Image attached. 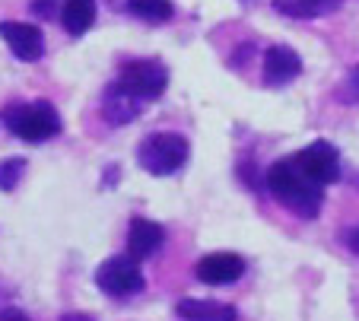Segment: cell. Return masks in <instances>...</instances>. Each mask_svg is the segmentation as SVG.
<instances>
[{"label":"cell","mask_w":359,"mask_h":321,"mask_svg":"<svg viewBox=\"0 0 359 321\" xmlns=\"http://www.w3.org/2000/svg\"><path fill=\"white\" fill-rule=\"evenodd\" d=\"M264 188L271 191L273 200L292 210L296 217L315 219L325 207V185H318L315 178H309L292 156L277 159L264 175Z\"/></svg>","instance_id":"6da1fadb"},{"label":"cell","mask_w":359,"mask_h":321,"mask_svg":"<svg viewBox=\"0 0 359 321\" xmlns=\"http://www.w3.org/2000/svg\"><path fill=\"white\" fill-rule=\"evenodd\" d=\"M0 124L26 144H45L51 137L61 134V115L51 102H13L0 111Z\"/></svg>","instance_id":"7a4b0ae2"},{"label":"cell","mask_w":359,"mask_h":321,"mask_svg":"<svg viewBox=\"0 0 359 321\" xmlns=\"http://www.w3.org/2000/svg\"><path fill=\"white\" fill-rule=\"evenodd\" d=\"M188 140L175 130H159V134H149L140 140L137 146V163H140L143 172L149 175H172L178 172L184 163H188Z\"/></svg>","instance_id":"3957f363"},{"label":"cell","mask_w":359,"mask_h":321,"mask_svg":"<svg viewBox=\"0 0 359 321\" xmlns=\"http://www.w3.org/2000/svg\"><path fill=\"white\" fill-rule=\"evenodd\" d=\"M118 86L124 93H130L140 102H149V99H159L169 86V70H165L163 61H153V57H140V61H128L118 74Z\"/></svg>","instance_id":"277c9868"},{"label":"cell","mask_w":359,"mask_h":321,"mask_svg":"<svg viewBox=\"0 0 359 321\" xmlns=\"http://www.w3.org/2000/svg\"><path fill=\"white\" fill-rule=\"evenodd\" d=\"M95 287H99L102 293L115 296V299H128V296H137L147 287V277H143L137 258H130V254H115V258L99 264V271H95Z\"/></svg>","instance_id":"5b68a950"},{"label":"cell","mask_w":359,"mask_h":321,"mask_svg":"<svg viewBox=\"0 0 359 321\" xmlns=\"http://www.w3.org/2000/svg\"><path fill=\"white\" fill-rule=\"evenodd\" d=\"M299 163V169L305 172L309 178H315L318 185H334L340 178V150L334 144H327V140H315V144H309L305 150H299L296 156H292Z\"/></svg>","instance_id":"8992f818"},{"label":"cell","mask_w":359,"mask_h":321,"mask_svg":"<svg viewBox=\"0 0 359 321\" xmlns=\"http://www.w3.org/2000/svg\"><path fill=\"white\" fill-rule=\"evenodd\" d=\"M0 39L7 41V48L13 51V57L26 64H35L45 55V35L39 26L32 22H16V20H4L0 22Z\"/></svg>","instance_id":"52a82bcc"},{"label":"cell","mask_w":359,"mask_h":321,"mask_svg":"<svg viewBox=\"0 0 359 321\" xmlns=\"http://www.w3.org/2000/svg\"><path fill=\"white\" fill-rule=\"evenodd\" d=\"M245 273V258L236 252H213L203 254L194 264V277L201 283H210V287H226V283H236Z\"/></svg>","instance_id":"ba28073f"},{"label":"cell","mask_w":359,"mask_h":321,"mask_svg":"<svg viewBox=\"0 0 359 321\" xmlns=\"http://www.w3.org/2000/svg\"><path fill=\"white\" fill-rule=\"evenodd\" d=\"M302 74V57L290 45H273L264 55V83L267 86H290Z\"/></svg>","instance_id":"9c48e42d"},{"label":"cell","mask_w":359,"mask_h":321,"mask_svg":"<svg viewBox=\"0 0 359 321\" xmlns=\"http://www.w3.org/2000/svg\"><path fill=\"white\" fill-rule=\"evenodd\" d=\"M165 242V229L153 219H130V229H128V254L137 261L149 258V254H156Z\"/></svg>","instance_id":"30bf717a"},{"label":"cell","mask_w":359,"mask_h":321,"mask_svg":"<svg viewBox=\"0 0 359 321\" xmlns=\"http://www.w3.org/2000/svg\"><path fill=\"white\" fill-rule=\"evenodd\" d=\"M175 315L182 321H238V312L217 299H178Z\"/></svg>","instance_id":"8fae6325"},{"label":"cell","mask_w":359,"mask_h":321,"mask_svg":"<svg viewBox=\"0 0 359 321\" xmlns=\"http://www.w3.org/2000/svg\"><path fill=\"white\" fill-rule=\"evenodd\" d=\"M102 115H105L109 124H128L140 115V99H134L118 83H111L105 89V99H102Z\"/></svg>","instance_id":"7c38bea8"},{"label":"cell","mask_w":359,"mask_h":321,"mask_svg":"<svg viewBox=\"0 0 359 321\" xmlns=\"http://www.w3.org/2000/svg\"><path fill=\"white\" fill-rule=\"evenodd\" d=\"M344 0H273V10L290 20H318L334 10H340Z\"/></svg>","instance_id":"4fadbf2b"},{"label":"cell","mask_w":359,"mask_h":321,"mask_svg":"<svg viewBox=\"0 0 359 321\" xmlns=\"http://www.w3.org/2000/svg\"><path fill=\"white\" fill-rule=\"evenodd\" d=\"M61 22L70 35H86L95 22V0H64Z\"/></svg>","instance_id":"5bb4252c"},{"label":"cell","mask_w":359,"mask_h":321,"mask_svg":"<svg viewBox=\"0 0 359 321\" xmlns=\"http://www.w3.org/2000/svg\"><path fill=\"white\" fill-rule=\"evenodd\" d=\"M128 10L143 22H169L175 16L172 0H128Z\"/></svg>","instance_id":"9a60e30c"},{"label":"cell","mask_w":359,"mask_h":321,"mask_svg":"<svg viewBox=\"0 0 359 321\" xmlns=\"http://www.w3.org/2000/svg\"><path fill=\"white\" fill-rule=\"evenodd\" d=\"M22 172H26V159H20V156L0 159V191H13L20 185Z\"/></svg>","instance_id":"2e32d148"},{"label":"cell","mask_w":359,"mask_h":321,"mask_svg":"<svg viewBox=\"0 0 359 321\" xmlns=\"http://www.w3.org/2000/svg\"><path fill=\"white\" fill-rule=\"evenodd\" d=\"M337 99H340V102H346V105H356L359 102V64L350 70V74H346V80L340 83Z\"/></svg>","instance_id":"e0dca14e"},{"label":"cell","mask_w":359,"mask_h":321,"mask_svg":"<svg viewBox=\"0 0 359 321\" xmlns=\"http://www.w3.org/2000/svg\"><path fill=\"white\" fill-rule=\"evenodd\" d=\"M32 10H35V16H41V20H48V16L57 10V0H35L32 4Z\"/></svg>","instance_id":"ac0fdd59"},{"label":"cell","mask_w":359,"mask_h":321,"mask_svg":"<svg viewBox=\"0 0 359 321\" xmlns=\"http://www.w3.org/2000/svg\"><path fill=\"white\" fill-rule=\"evenodd\" d=\"M0 321H32L26 312H20V308H4L0 312Z\"/></svg>","instance_id":"d6986e66"},{"label":"cell","mask_w":359,"mask_h":321,"mask_svg":"<svg viewBox=\"0 0 359 321\" xmlns=\"http://www.w3.org/2000/svg\"><path fill=\"white\" fill-rule=\"evenodd\" d=\"M346 248H350L353 254H359V229H353V233H346Z\"/></svg>","instance_id":"ffe728a7"},{"label":"cell","mask_w":359,"mask_h":321,"mask_svg":"<svg viewBox=\"0 0 359 321\" xmlns=\"http://www.w3.org/2000/svg\"><path fill=\"white\" fill-rule=\"evenodd\" d=\"M61 321H95L93 315H83V312H67Z\"/></svg>","instance_id":"44dd1931"}]
</instances>
